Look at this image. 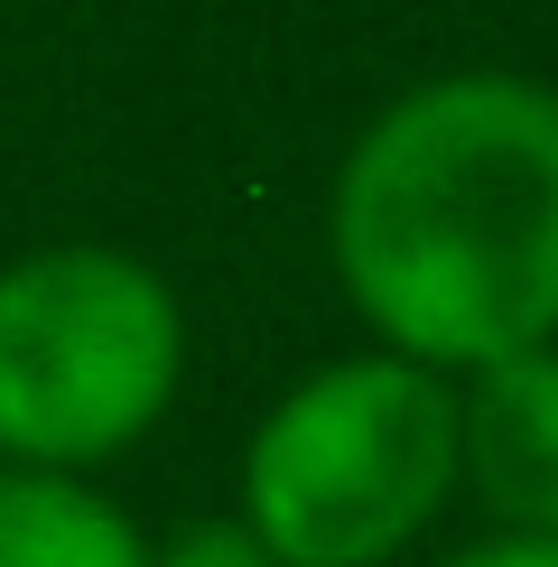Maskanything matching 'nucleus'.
<instances>
[{
  "label": "nucleus",
  "mask_w": 558,
  "mask_h": 567,
  "mask_svg": "<svg viewBox=\"0 0 558 567\" xmlns=\"http://www.w3.org/2000/svg\"><path fill=\"white\" fill-rule=\"evenodd\" d=\"M149 567H289L242 512H205V522H177L168 539L149 549Z\"/></svg>",
  "instance_id": "nucleus-6"
},
{
  "label": "nucleus",
  "mask_w": 558,
  "mask_h": 567,
  "mask_svg": "<svg viewBox=\"0 0 558 567\" xmlns=\"http://www.w3.org/2000/svg\"><path fill=\"white\" fill-rule=\"evenodd\" d=\"M456 484L494 530L558 539V344H521L456 391Z\"/></svg>",
  "instance_id": "nucleus-4"
},
{
  "label": "nucleus",
  "mask_w": 558,
  "mask_h": 567,
  "mask_svg": "<svg viewBox=\"0 0 558 567\" xmlns=\"http://www.w3.org/2000/svg\"><path fill=\"white\" fill-rule=\"evenodd\" d=\"M0 567H149V539L84 475L0 465Z\"/></svg>",
  "instance_id": "nucleus-5"
},
{
  "label": "nucleus",
  "mask_w": 558,
  "mask_h": 567,
  "mask_svg": "<svg viewBox=\"0 0 558 567\" xmlns=\"http://www.w3.org/2000/svg\"><path fill=\"white\" fill-rule=\"evenodd\" d=\"M326 251L372 344L428 372L558 344V84L456 65L354 131Z\"/></svg>",
  "instance_id": "nucleus-1"
},
{
  "label": "nucleus",
  "mask_w": 558,
  "mask_h": 567,
  "mask_svg": "<svg viewBox=\"0 0 558 567\" xmlns=\"http://www.w3.org/2000/svg\"><path fill=\"white\" fill-rule=\"evenodd\" d=\"M456 503V372L372 344L298 372L242 446V522L289 567H382Z\"/></svg>",
  "instance_id": "nucleus-2"
},
{
  "label": "nucleus",
  "mask_w": 558,
  "mask_h": 567,
  "mask_svg": "<svg viewBox=\"0 0 558 567\" xmlns=\"http://www.w3.org/2000/svg\"><path fill=\"white\" fill-rule=\"evenodd\" d=\"M437 567H558V539H530V530H494L475 549H447Z\"/></svg>",
  "instance_id": "nucleus-7"
},
{
  "label": "nucleus",
  "mask_w": 558,
  "mask_h": 567,
  "mask_svg": "<svg viewBox=\"0 0 558 567\" xmlns=\"http://www.w3.org/2000/svg\"><path fill=\"white\" fill-rule=\"evenodd\" d=\"M186 382V307L140 251L46 243L0 270V465L122 456Z\"/></svg>",
  "instance_id": "nucleus-3"
}]
</instances>
